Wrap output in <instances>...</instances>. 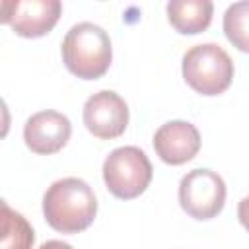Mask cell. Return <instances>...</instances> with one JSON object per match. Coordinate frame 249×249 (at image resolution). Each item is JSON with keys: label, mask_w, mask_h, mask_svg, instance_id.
<instances>
[{"label": "cell", "mask_w": 249, "mask_h": 249, "mask_svg": "<svg viewBox=\"0 0 249 249\" xmlns=\"http://www.w3.org/2000/svg\"><path fill=\"white\" fill-rule=\"evenodd\" d=\"M47 224L60 233H78L91 226L97 214V200L91 187L78 177L54 181L43 196Z\"/></svg>", "instance_id": "cell-1"}, {"label": "cell", "mask_w": 249, "mask_h": 249, "mask_svg": "<svg viewBox=\"0 0 249 249\" xmlns=\"http://www.w3.org/2000/svg\"><path fill=\"white\" fill-rule=\"evenodd\" d=\"M62 60L66 68L82 80L101 78L113 58L111 39L107 31L91 21L72 25L62 39Z\"/></svg>", "instance_id": "cell-2"}, {"label": "cell", "mask_w": 249, "mask_h": 249, "mask_svg": "<svg viewBox=\"0 0 249 249\" xmlns=\"http://www.w3.org/2000/svg\"><path fill=\"white\" fill-rule=\"evenodd\" d=\"M183 78L200 95H218L233 80V60L218 43H200L183 56Z\"/></svg>", "instance_id": "cell-3"}, {"label": "cell", "mask_w": 249, "mask_h": 249, "mask_svg": "<svg viewBox=\"0 0 249 249\" xmlns=\"http://www.w3.org/2000/svg\"><path fill=\"white\" fill-rule=\"evenodd\" d=\"M152 163L136 146L115 148L103 161V181L111 195L123 200L136 198L152 181Z\"/></svg>", "instance_id": "cell-4"}, {"label": "cell", "mask_w": 249, "mask_h": 249, "mask_svg": "<svg viewBox=\"0 0 249 249\" xmlns=\"http://www.w3.org/2000/svg\"><path fill=\"white\" fill-rule=\"evenodd\" d=\"M181 208L195 220L218 216L226 202V183L212 169H193L179 183Z\"/></svg>", "instance_id": "cell-5"}, {"label": "cell", "mask_w": 249, "mask_h": 249, "mask_svg": "<svg viewBox=\"0 0 249 249\" xmlns=\"http://www.w3.org/2000/svg\"><path fill=\"white\" fill-rule=\"evenodd\" d=\"M60 12L58 0H4L2 23L21 37H41L56 25Z\"/></svg>", "instance_id": "cell-6"}, {"label": "cell", "mask_w": 249, "mask_h": 249, "mask_svg": "<svg viewBox=\"0 0 249 249\" xmlns=\"http://www.w3.org/2000/svg\"><path fill=\"white\" fill-rule=\"evenodd\" d=\"M84 124L93 136L101 140L117 138L126 130L128 107L119 93L111 89H101L86 99Z\"/></svg>", "instance_id": "cell-7"}, {"label": "cell", "mask_w": 249, "mask_h": 249, "mask_svg": "<svg viewBox=\"0 0 249 249\" xmlns=\"http://www.w3.org/2000/svg\"><path fill=\"white\" fill-rule=\"evenodd\" d=\"M72 134V124L66 115L58 111H39L25 121L23 140L25 146L41 156L54 154L66 146Z\"/></svg>", "instance_id": "cell-8"}, {"label": "cell", "mask_w": 249, "mask_h": 249, "mask_svg": "<svg viewBox=\"0 0 249 249\" xmlns=\"http://www.w3.org/2000/svg\"><path fill=\"white\" fill-rule=\"evenodd\" d=\"M154 150L161 161L181 165L191 161L200 150V134L193 123L169 121L154 134Z\"/></svg>", "instance_id": "cell-9"}, {"label": "cell", "mask_w": 249, "mask_h": 249, "mask_svg": "<svg viewBox=\"0 0 249 249\" xmlns=\"http://www.w3.org/2000/svg\"><path fill=\"white\" fill-rule=\"evenodd\" d=\"M214 4L210 0H171L167 2L169 23L185 35L204 31L212 21Z\"/></svg>", "instance_id": "cell-10"}, {"label": "cell", "mask_w": 249, "mask_h": 249, "mask_svg": "<svg viewBox=\"0 0 249 249\" xmlns=\"http://www.w3.org/2000/svg\"><path fill=\"white\" fill-rule=\"evenodd\" d=\"M35 241L29 222L2 200V243L0 249H31Z\"/></svg>", "instance_id": "cell-11"}, {"label": "cell", "mask_w": 249, "mask_h": 249, "mask_svg": "<svg viewBox=\"0 0 249 249\" xmlns=\"http://www.w3.org/2000/svg\"><path fill=\"white\" fill-rule=\"evenodd\" d=\"M224 33L233 47L249 53V0L228 6L224 14Z\"/></svg>", "instance_id": "cell-12"}, {"label": "cell", "mask_w": 249, "mask_h": 249, "mask_svg": "<svg viewBox=\"0 0 249 249\" xmlns=\"http://www.w3.org/2000/svg\"><path fill=\"white\" fill-rule=\"evenodd\" d=\"M237 218H239L241 226L249 231V196L239 200V204H237Z\"/></svg>", "instance_id": "cell-13"}, {"label": "cell", "mask_w": 249, "mask_h": 249, "mask_svg": "<svg viewBox=\"0 0 249 249\" xmlns=\"http://www.w3.org/2000/svg\"><path fill=\"white\" fill-rule=\"evenodd\" d=\"M39 249H72V245L60 239H51V241H45Z\"/></svg>", "instance_id": "cell-14"}]
</instances>
